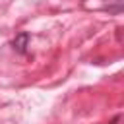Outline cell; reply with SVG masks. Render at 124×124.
<instances>
[{"instance_id": "6da1fadb", "label": "cell", "mask_w": 124, "mask_h": 124, "mask_svg": "<svg viewBox=\"0 0 124 124\" xmlns=\"http://www.w3.org/2000/svg\"><path fill=\"white\" fill-rule=\"evenodd\" d=\"M27 45H29V33H27V31L17 33V35H16V39L12 41L14 50H16V52H19V54H23V52L27 50Z\"/></svg>"}, {"instance_id": "7a4b0ae2", "label": "cell", "mask_w": 124, "mask_h": 124, "mask_svg": "<svg viewBox=\"0 0 124 124\" xmlns=\"http://www.w3.org/2000/svg\"><path fill=\"white\" fill-rule=\"evenodd\" d=\"M118 120H120V114H118V116H114V118H112V120H110V122H108V124H116V122H118Z\"/></svg>"}]
</instances>
